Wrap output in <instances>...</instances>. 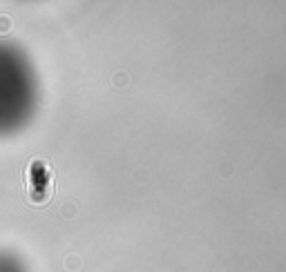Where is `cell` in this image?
<instances>
[{
	"label": "cell",
	"instance_id": "cell-1",
	"mask_svg": "<svg viewBox=\"0 0 286 272\" xmlns=\"http://www.w3.org/2000/svg\"><path fill=\"white\" fill-rule=\"evenodd\" d=\"M11 29V18L9 16H0V34H7Z\"/></svg>",
	"mask_w": 286,
	"mask_h": 272
}]
</instances>
